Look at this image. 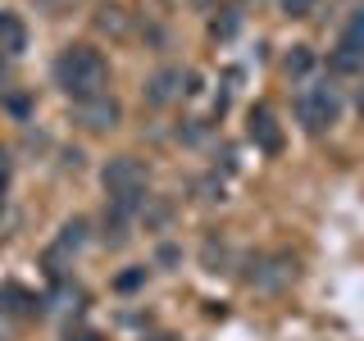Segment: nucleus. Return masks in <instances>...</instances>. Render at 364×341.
I'll return each instance as SVG.
<instances>
[{"label": "nucleus", "mask_w": 364, "mask_h": 341, "mask_svg": "<svg viewBox=\"0 0 364 341\" xmlns=\"http://www.w3.org/2000/svg\"><path fill=\"white\" fill-rule=\"evenodd\" d=\"M55 82L64 87V96L73 100H91V96H105L109 82V64L96 45H64V55L55 60Z\"/></svg>", "instance_id": "1"}, {"label": "nucleus", "mask_w": 364, "mask_h": 341, "mask_svg": "<svg viewBox=\"0 0 364 341\" xmlns=\"http://www.w3.org/2000/svg\"><path fill=\"white\" fill-rule=\"evenodd\" d=\"M296 119L305 123V132H328L341 119V91L333 82H310L296 100Z\"/></svg>", "instance_id": "2"}, {"label": "nucleus", "mask_w": 364, "mask_h": 341, "mask_svg": "<svg viewBox=\"0 0 364 341\" xmlns=\"http://www.w3.org/2000/svg\"><path fill=\"white\" fill-rule=\"evenodd\" d=\"M77 123L87 132H114L123 123V105L114 96H91V100H77Z\"/></svg>", "instance_id": "3"}, {"label": "nucleus", "mask_w": 364, "mask_h": 341, "mask_svg": "<svg viewBox=\"0 0 364 341\" xmlns=\"http://www.w3.org/2000/svg\"><path fill=\"white\" fill-rule=\"evenodd\" d=\"M178 91H182V68H155L141 96H146V105H151V109H164Z\"/></svg>", "instance_id": "4"}, {"label": "nucleus", "mask_w": 364, "mask_h": 341, "mask_svg": "<svg viewBox=\"0 0 364 341\" xmlns=\"http://www.w3.org/2000/svg\"><path fill=\"white\" fill-rule=\"evenodd\" d=\"M250 141L259 146V151H269V155H278L282 151V128H278V119H273V109H250Z\"/></svg>", "instance_id": "5"}, {"label": "nucleus", "mask_w": 364, "mask_h": 341, "mask_svg": "<svg viewBox=\"0 0 364 341\" xmlns=\"http://www.w3.org/2000/svg\"><path fill=\"white\" fill-rule=\"evenodd\" d=\"M0 50L5 55H23L28 50V28L14 9H0Z\"/></svg>", "instance_id": "6"}, {"label": "nucleus", "mask_w": 364, "mask_h": 341, "mask_svg": "<svg viewBox=\"0 0 364 341\" xmlns=\"http://www.w3.org/2000/svg\"><path fill=\"white\" fill-rule=\"evenodd\" d=\"M82 242H87V223H82V219L64 223V227H60V242L50 246V264H55V259H60V255H68V250H77Z\"/></svg>", "instance_id": "7"}, {"label": "nucleus", "mask_w": 364, "mask_h": 341, "mask_svg": "<svg viewBox=\"0 0 364 341\" xmlns=\"http://www.w3.org/2000/svg\"><path fill=\"white\" fill-rule=\"evenodd\" d=\"M28 305H37V301H32L23 287H14V282H5V287H0V310H5V314H32Z\"/></svg>", "instance_id": "8"}, {"label": "nucleus", "mask_w": 364, "mask_h": 341, "mask_svg": "<svg viewBox=\"0 0 364 341\" xmlns=\"http://www.w3.org/2000/svg\"><path fill=\"white\" fill-rule=\"evenodd\" d=\"M341 45H346V50H355V55H364V9H355V14L346 18V32H341Z\"/></svg>", "instance_id": "9"}, {"label": "nucleus", "mask_w": 364, "mask_h": 341, "mask_svg": "<svg viewBox=\"0 0 364 341\" xmlns=\"http://www.w3.org/2000/svg\"><path fill=\"white\" fill-rule=\"evenodd\" d=\"M360 64H364V55L346 50V45H337V55H333V73H355Z\"/></svg>", "instance_id": "10"}, {"label": "nucleus", "mask_w": 364, "mask_h": 341, "mask_svg": "<svg viewBox=\"0 0 364 341\" xmlns=\"http://www.w3.org/2000/svg\"><path fill=\"white\" fill-rule=\"evenodd\" d=\"M314 5H318V0H282V14H287V18H310Z\"/></svg>", "instance_id": "11"}, {"label": "nucleus", "mask_w": 364, "mask_h": 341, "mask_svg": "<svg viewBox=\"0 0 364 341\" xmlns=\"http://www.w3.org/2000/svg\"><path fill=\"white\" fill-rule=\"evenodd\" d=\"M237 28H242V14H237V9H223V23H214V37H232Z\"/></svg>", "instance_id": "12"}, {"label": "nucleus", "mask_w": 364, "mask_h": 341, "mask_svg": "<svg viewBox=\"0 0 364 341\" xmlns=\"http://www.w3.org/2000/svg\"><path fill=\"white\" fill-rule=\"evenodd\" d=\"M305 68H310V50H305V45H296V55H287V73L301 77Z\"/></svg>", "instance_id": "13"}, {"label": "nucleus", "mask_w": 364, "mask_h": 341, "mask_svg": "<svg viewBox=\"0 0 364 341\" xmlns=\"http://www.w3.org/2000/svg\"><path fill=\"white\" fill-rule=\"evenodd\" d=\"M64 341H100V337L91 332V328H68V332H64Z\"/></svg>", "instance_id": "14"}, {"label": "nucleus", "mask_w": 364, "mask_h": 341, "mask_svg": "<svg viewBox=\"0 0 364 341\" xmlns=\"http://www.w3.org/2000/svg\"><path fill=\"white\" fill-rule=\"evenodd\" d=\"M5 187H9V155L0 151V196H5Z\"/></svg>", "instance_id": "15"}, {"label": "nucleus", "mask_w": 364, "mask_h": 341, "mask_svg": "<svg viewBox=\"0 0 364 341\" xmlns=\"http://www.w3.org/2000/svg\"><path fill=\"white\" fill-rule=\"evenodd\" d=\"M141 278H146V273H123V278H119V291H132Z\"/></svg>", "instance_id": "16"}, {"label": "nucleus", "mask_w": 364, "mask_h": 341, "mask_svg": "<svg viewBox=\"0 0 364 341\" xmlns=\"http://www.w3.org/2000/svg\"><path fill=\"white\" fill-rule=\"evenodd\" d=\"M355 109L364 114V77H360V91H355Z\"/></svg>", "instance_id": "17"}, {"label": "nucleus", "mask_w": 364, "mask_h": 341, "mask_svg": "<svg viewBox=\"0 0 364 341\" xmlns=\"http://www.w3.org/2000/svg\"><path fill=\"white\" fill-rule=\"evenodd\" d=\"M196 5H200V9H210V5H214V0H196Z\"/></svg>", "instance_id": "18"}]
</instances>
